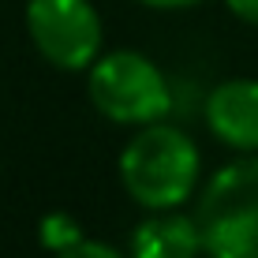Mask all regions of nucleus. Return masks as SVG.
Wrapping results in <instances>:
<instances>
[{
  "label": "nucleus",
  "mask_w": 258,
  "mask_h": 258,
  "mask_svg": "<svg viewBox=\"0 0 258 258\" xmlns=\"http://www.w3.org/2000/svg\"><path fill=\"white\" fill-rule=\"evenodd\" d=\"M225 4H228V12H232L236 19L258 26V0H225Z\"/></svg>",
  "instance_id": "obj_9"
},
{
  "label": "nucleus",
  "mask_w": 258,
  "mask_h": 258,
  "mask_svg": "<svg viewBox=\"0 0 258 258\" xmlns=\"http://www.w3.org/2000/svg\"><path fill=\"white\" fill-rule=\"evenodd\" d=\"M38 232H41V243H45L52 254L83 239V228H79L75 221L68 217V213H49V217L41 221V228H38Z\"/></svg>",
  "instance_id": "obj_7"
},
{
  "label": "nucleus",
  "mask_w": 258,
  "mask_h": 258,
  "mask_svg": "<svg viewBox=\"0 0 258 258\" xmlns=\"http://www.w3.org/2000/svg\"><path fill=\"white\" fill-rule=\"evenodd\" d=\"M56 258H123L116 247H109V243H101V239H79V243H71L64 247V251H56Z\"/></svg>",
  "instance_id": "obj_8"
},
{
  "label": "nucleus",
  "mask_w": 258,
  "mask_h": 258,
  "mask_svg": "<svg viewBox=\"0 0 258 258\" xmlns=\"http://www.w3.org/2000/svg\"><path fill=\"white\" fill-rule=\"evenodd\" d=\"M86 90H90L94 109L112 123H142L165 120L172 109V90L161 68L150 56L135 49H120L109 56H97L86 75Z\"/></svg>",
  "instance_id": "obj_3"
},
{
  "label": "nucleus",
  "mask_w": 258,
  "mask_h": 258,
  "mask_svg": "<svg viewBox=\"0 0 258 258\" xmlns=\"http://www.w3.org/2000/svg\"><path fill=\"white\" fill-rule=\"evenodd\" d=\"M195 225L210 258H258V157L210 176Z\"/></svg>",
  "instance_id": "obj_2"
},
{
  "label": "nucleus",
  "mask_w": 258,
  "mask_h": 258,
  "mask_svg": "<svg viewBox=\"0 0 258 258\" xmlns=\"http://www.w3.org/2000/svg\"><path fill=\"white\" fill-rule=\"evenodd\" d=\"M26 34L60 71H86L101 49V19L90 0H30Z\"/></svg>",
  "instance_id": "obj_4"
},
{
  "label": "nucleus",
  "mask_w": 258,
  "mask_h": 258,
  "mask_svg": "<svg viewBox=\"0 0 258 258\" xmlns=\"http://www.w3.org/2000/svg\"><path fill=\"white\" fill-rule=\"evenodd\" d=\"M202 254V236L195 217L183 213H165L146 217L131 232V258H199Z\"/></svg>",
  "instance_id": "obj_6"
},
{
  "label": "nucleus",
  "mask_w": 258,
  "mask_h": 258,
  "mask_svg": "<svg viewBox=\"0 0 258 258\" xmlns=\"http://www.w3.org/2000/svg\"><path fill=\"white\" fill-rule=\"evenodd\" d=\"M139 4H146V8H161V12H168V8H191V4H199V0H139Z\"/></svg>",
  "instance_id": "obj_10"
},
{
  "label": "nucleus",
  "mask_w": 258,
  "mask_h": 258,
  "mask_svg": "<svg viewBox=\"0 0 258 258\" xmlns=\"http://www.w3.org/2000/svg\"><path fill=\"white\" fill-rule=\"evenodd\" d=\"M206 123L225 146L258 154V79H228L206 97Z\"/></svg>",
  "instance_id": "obj_5"
},
{
  "label": "nucleus",
  "mask_w": 258,
  "mask_h": 258,
  "mask_svg": "<svg viewBox=\"0 0 258 258\" xmlns=\"http://www.w3.org/2000/svg\"><path fill=\"white\" fill-rule=\"evenodd\" d=\"M120 180L142 210H176L199 183V146L172 123H142L120 154Z\"/></svg>",
  "instance_id": "obj_1"
}]
</instances>
